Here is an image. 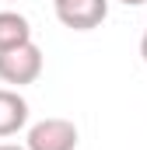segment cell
<instances>
[{"mask_svg": "<svg viewBox=\"0 0 147 150\" xmlns=\"http://www.w3.org/2000/svg\"><path fill=\"white\" fill-rule=\"evenodd\" d=\"M39 74H42V49L35 42H25L18 49L0 52V80L4 84L25 87V84H35Z\"/></svg>", "mask_w": 147, "mask_h": 150, "instance_id": "6da1fadb", "label": "cell"}, {"mask_svg": "<svg viewBox=\"0 0 147 150\" xmlns=\"http://www.w3.org/2000/svg\"><path fill=\"white\" fill-rule=\"evenodd\" d=\"M77 143H81V133L70 119H42L25 136L28 150H74Z\"/></svg>", "mask_w": 147, "mask_h": 150, "instance_id": "7a4b0ae2", "label": "cell"}, {"mask_svg": "<svg viewBox=\"0 0 147 150\" xmlns=\"http://www.w3.org/2000/svg\"><path fill=\"white\" fill-rule=\"evenodd\" d=\"M53 11L63 28L91 32L109 18V0H53Z\"/></svg>", "mask_w": 147, "mask_h": 150, "instance_id": "3957f363", "label": "cell"}, {"mask_svg": "<svg viewBox=\"0 0 147 150\" xmlns=\"http://www.w3.org/2000/svg\"><path fill=\"white\" fill-rule=\"evenodd\" d=\"M28 126V101L14 87H0V140L21 133Z\"/></svg>", "mask_w": 147, "mask_h": 150, "instance_id": "277c9868", "label": "cell"}, {"mask_svg": "<svg viewBox=\"0 0 147 150\" xmlns=\"http://www.w3.org/2000/svg\"><path fill=\"white\" fill-rule=\"evenodd\" d=\"M25 42H32V25H28V18L18 14V11H0V52L18 49V45H25Z\"/></svg>", "mask_w": 147, "mask_h": 150, "instance_id": "5b68a950", "label": "cell"}, {"mask_svg": "<svg viewBox=\"0 0 147 150\" xmlns=\"http://www.w3.org/2000/svg\"><path fill=\"white\" fill-rule=\"evenodd\" d=\"M140 56H144V63H147V32H144V38H140Z\"/></svg>", "mask_w": 147, "mask_h": 150, "instance_id": "8992f818", "label": "cell"}, {"mask_svg": "<svg viewBox=\"0 0 147 150\" xmlns=\"http://www.w3.org/2000/svg\"><path fill=\"white\" fill-rule=\"evenodd\" d=\"M0 150H28V147H18V143H0Z\"/></svg>", "mask_w": 147, "mask_h": 150, "instance_id": "52a82bcc", "label": "cell"}, {"mask_svg": "<svg viewBox=\"0 0 147 150\" xmlns=\"http://www.w3.org/2000/svg\"><path fill=\"white\" fill-rule=\"evenodd\" d=\"M119 4H126V7H140V4H147V0H119Z\"/></svg>", "mask_w": 147, "mask_h": 150, "instance_id": "ba28073f", "label": "cell"}]
</instances>
